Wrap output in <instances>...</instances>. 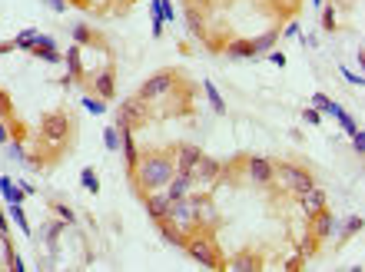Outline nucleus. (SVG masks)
Segmentation results:
<instances>
[{
    "mask_svg": "<svg viewBox=\"0 0 365 272\" xmlns=\"http://www.w3.org/2000/svg\"><path fill=\"white\" fill-rule=\"evenodd\" d=\"M302 202H306V209H309V213H322V209H326V192L312 186V189L302 192Z\"/></svg>",
    "mask_w": 365,
    "mask_h": 272,
    "instance_id": "423d86ee",
    "label": "nucleus"
},
{
    "mask_svg": "<svg viewBox=\"0 0 365 272\" xmlns=\"http://www.w3.org/2000/svg\"><path fill=\"white\" fill-rule=\"evenodd\" d=\"M80 183L87 186L90 192H100V179H96V173H93V169H83V173H80Z\"/></svg>",
    "mask_w": 365,
    "mask_h": 272,
    "instance_id": "ddd939ff",
    "label": "nucleus"
},
{
    "mask_svg": "<svg viewBox=\"0 0 365 272\" xmlns=\"http://www.w3.org/2000/svg\"><path fill=\"white\" fill-rule=\"evenodd\" d=\"M176 166L166 160V156H150V160H143V166H140V183L146 186V189H163V186L173 179Z\"/></svg>",
    "mask_w": 365,
    "mask_h": 272,
    "instance_id": "f257e3e1",
    "label": "nucleus"
},
{
    "mask_svg": "<svg viewBox=\"0 0 365 272\" xmlns=\"http://www.w3.org/2000/svg\"><path fill=\"white\" fill-rule=\"evenodd\" d=\"M146 206H150L153 219H166L169 206H173V199H169V192H153L150 199H146Z\"/></svg>",
    "mask_w": 365,
    "mask_h": 272,
    "instance_id": "7ed1b4c3",
    "label": "nucleus"
},
{
    "mask_svg": "<svg viewBox=\"0 0 365 272\" xmlns=\"http://www.w3.org/2000/svg\"><path fill=\"white\" fill-rule=\"evenodd\" d=\"M166 83H169L166 77H153V80L143 87V96H156V93H163V90H166Z\"/></svg>",
    "mask_w": 365,
    "mask_h": 272,
    "instance_id": "f8f14e48",
    "label": "nucleus"
},
{
    "mask_svg": "<svg viewBox=\"0 0 365 272\" xmlns=\"http://www.w3.org/2000/svg\"><path fill=\"white\" fill-rule=\"evenodd\" d=\"M10 216H14V223L20 226L24 232H30V226H27V219H24V209H20V202H10Z\"/></svg>",
    "mask_w": 365,
    "mask_h": 272,
    "instance_id": "2eb2a0df",
    "label": "nucleus"
},
{
    "mask_svg": "<svg viewBox=\"0 0 365 272\" xmlns=\"http://www.w3.org/2000/svg\"><path fill=\"white\" fill-rule=\"evenodd\" d=\"M282 179H286V183L292 186L295 192H306V189H312V176L306 173V169H295V166H282Z\"/></svg>",
    "mask_w": 365,
    "mask_h": 272,
    "instance_id": "f03ea898",
    "label": "nucleus"
},
{
    "mask_svg": "<svg viewBox=\"0 0 365 272\" xmlns=\"http://www.w3.org/2000/svg\"><path fill=\"white\" fill-rule=\"evenodd\" d=\"M358 226H362V219H349V223H345V232H358Z\"/></svg>",
    "mask_w": 365,
    "mask_h": 272,
    "instance_id": "bb28decb",
    "label": "nucleus"
},
{
    "mask_svg": "<svg viewBox=\"0 0 365 272\" xmlns=\"http://www.w3.org/2000/svg\"><path fill=\"white\" fill-rule=\"evenodd\" d=\"M206 93H209V100H213L216 113H226V103H222V96H219V90H216L213 83H206Z\"/></svg>",
    "mask_w": 365,
    "mask_h": 272,
    "instance_id": "f3484780",
    "label": "nucleus"
},
{
    "mask_svg": "<svg viewBox=\"0 0 365 272\" xmlns=\"http://www.w3.org/2000/svg\"><path fill=\"white\" fill-rule=\"evenodd\" d=\"M43 4H50L56 14H64V10H67V0H43Z\"/></svg>",
    "mask_w": 365,
    "mask_h": 272,
    "instance_id": "393cba45",
    "label": "nucleus"
},
{
    "mask_svg": "<svg viewBox=\"0 0 365 272\" xmlns=\"http://www.w3.org/2000/svg\"><path fill=\"white\" fill-rule=\"evenodd\" d=\"M312 106H316V110H322V113H329V116H339V113H345L339 103H335V100H329L326 93H316V96H312Z\"/></svg>",
    "mask_w": 365,
    "mask_h": 272,
    "instance_id": "6e6552de",
    "label": "nucleus"
},
{
    "mask_svg": "<svg viewBox=\"0 0 365 272\" xmlns=\"http://www.w3.org/2000/svg\"><path fill=\"white\" fill-rule=\"evenodd\" d=\"M153 33H156V37L163 33V20H159V17H153Z\"/></svg>",
    "mask_w": 365,
    "mask_h": 272,
    "instance_id": "c85d7f7f",
    "label": "nucleus"
},
{
    "mask_svg": "<svg viewBox=\"0 0 365 272\" xmlns=\"http://www.w3.org/2000/svg\"><path fill=\"white\" fill-rule=\"evenodd\" d=\"M302 120L316 126V123H322V116H319V110H306V113H302Z\"/></svg>",
    "mask_w": 365,
    "mask_h": 272,
    "instance_id": "5701e85b",
    "label": "nucleus"
},
{
    "mask_svg": "<svg viewBox=\"0 0 365 272\" xmlns=\"http://www.w3.org/2000/svg\"><path fill=\"white\" fill-rule=\"evenodd\" d=\"M332 216H329V213H322V216H319V226H316V229H319V236H329V232H332Z\"/></svg>",
    "mask_w": 365,
    "mask_h": 272,
    "instance_id": "a211bd4d",
    "label": "nucleus"
},
{
    "mask_svg": "<svg viewBox=\"0 0 365 272\" xmlns=\"http://www.w3.org/2000/svg\"><path fill=\"white\" fill-rule=\"evenodd\" d=\"M199 156H203V153H199L196 146H182L179 150V169L182 173H193V166L199 163Z\"/></svg>",
    "mask_w": 365,
    "mask_h": 272,
    "instance_id": "0eeeda50",
    "label": "nucleus"
},
{
    "mask_svg": "<svg viewBox=\"0 0 365 272\" xmlns=\"http://www.w3.org/2000/svg\"><path fill=\"white\" fill-rule=\"evenodd\" d=\"M342 73H345V80H352V83H355V87H362V77H358V73H352L349 66H345V70H342Z\"/></svg>",
    "mask_w": 365,
    "mask_h": 272,
    "instance_id": "a878e982",
    "label": "nucleus"
},
{
    "mask_svg": "<svg viewBox=\"0 0 365 272\" xmlns=\"http://www.w3.org/2000/svg\"><path fill=\"white\" fill-rule=\"evenodd\" d=\"M269 60H272L276 66H286V56H282V53H269Z\"/></svg>",
    "mask_w": 365,
    "mask_h": 272,
    "instance_id": "cd10ccee",
    "label": "nucleus"
},
{
    "mask_svg": "<svg viewBox=\"0 0 365 272\" xmlns=\"http://www.w3.org/2000/svg\"><path fill=\"white\" fill-rule=\"evenodd\" d=\"M249 176L256 183H269L272 179V163L269 160H249Z\"/></svg>",
    "mask_w": 365,
    "mask_h": 272,
    "instance_id": "39448f33",
    "label": "nucleus"
},
{
    "mask_svg": "<svg viewBox=\"0 0 365 272\" xmlns=\"http://www.w3.org/2000/svg\"><path fill=\"white\" fill-rule=\"evenodd\" d=\"M103 143H106V150H119V143H123V133H119L116 126H106V129H103Z\"/></svg>",
    "mask_w": 365,
    "mask_h": 272,
    "instance_id": "9b49d317",
    "label": "nucleus"
},
{
    "mask_svg": "<svg viewBox=\"0 0 365 272\" xmlns=\"http://www.w3.org/2000/svg\"><path fill=\"white\" fill-rule=\"evenodd\" d=\"M335 120H339L342 123V129H345V133H355V120H352V116H349V113H339V116H335Z\"/></svg>",
    "mask_w": 365,
    "mask_h": 272,
    "instance_id": "412c9836",
    "label": "nucleus"
},
{
    "mask_svg": "<svg viewBox=\"0 0 365 272\" xmlns=\"http://www.w3.org/2000/svg\"><path fill=\"white\" fill-rule=\"evenodd\" d=\"M83 106H87L90 113H103V110H106L103 100H93V96H83Z\"/></svg>",
    "mask_w": 365,
    "mask_h": 272,
    "instance_id": "4be33fe9",
    "label": "nucleus"
},
{
    "mask_svg": "<svg viewBox=\"0 0 365 272\" xmlns=\"http://www.w3.org/2000/svg\"><path fill=\"white\" fill-rule=\"evenodd\" d=\"M216 173H219V163L203 160V156H199V163L193 166V176H196V179H203V183H213V179H216Z\"/></svg>",
    "mask_w": 365,
    "mask_h": 272,
    "instance_id": "20e7f679",
    "label": "nucleus"
},
{
    "mask_svg": "<svg viewBox=\"0 0 365 272\" xmlns=\"http://www.w3.org/2000/svg\"><path fill=\"white\" fill-rule=\"evenodd\" d=\"M229 56H232V60H242V56H253V43H232V47H229Z\"/></svg>",
    "mask_w": 365,
    "mask_h": 272,
    "instance_id": "4468645a",
    "label": "nucleus"
},
{
    "mask_svg": "<svg viewBox=\"0 0 365 272\" xmlns=\"http://www.w3.org/2000/svg\"><path fill=\"white\" fill-rule=\"evenodd\" d=\"M276 43V33H266V37H259V40H253V53H259V50L272 47Z\"/></svg>",
    "mask_w": 365,
    "mask_h": 272,
    "instance_id": "6ab92c4d",
    "label": "nucleus"
},
{
    "mask_svg": "<svg viewBox=\"0 0 365 272\" xmlns=\"http://www.w3.org/2000/svg\"><path fill=\"white\" fill-rule=\"evenodd\" d=\"M153 4V17H159V20H173V4L169 0H150Z\"/></svg>",
    "mask_w": 365,
    "mask_h": 272,
    "instance_id": "9d476101",
    "label": "nucleus"
},
{
    "mask_svg": "<svg viewBox=\"0 0 365 272\" xmlns=\"http://www.w3.org/2000/svg\"><path fill=\"white\" fill-rule=\"evenodd\" d=\"M37 37H40L37 30H24L20 37H17V43H20V47H33V43H37Z\"/></svg>",
    "mask_w": 365,
    "mask_h": 272,
    "instance_id": "aec40b11",
    "label": "nucleus"
},
{
    "mask_svg": "<svg viewBox=\"0 0 365 272\" xmlns=\"http://www.w3.org/2000/svg\"><path fill=\"white\" fill-rule=\"evenodd\" d=\"M322 27H326V30H335V14H332V10L322 14Z\"/></svg>",
    "mask_w": 365,
    "mask_h": 272,
    "instance_id": "b1692460",
    "label": "nucleus"
},
{
    "mask_svg": "<svg viewBox=\"0 0 365 272\" xmlns=\"http://www.w3.org/2000/svg\"><path fill=\"white\" fill-rule=\"evenodd\" d=\"M96 90H100V96H113V77L110 73H103V77L96 80Z\"/></svg>",
    "mask_w": 365,
    "mask_h": 272,
    "instance_id": "dca6fc26",
    "label": "nucleus"
},
{
    "mask_svg": "<svg viewBox=\"0 0 365 272\" xmlns=\"http://www.w3.org/2000/svg\"><path fill=\"white\" fill-rule=\"evenodd\" d=\"M0 192L7 196V202H24V189L14 186V179H7V176H0Z\"/></svg>",
    "mask_w": 365,
    "mask_h": 272,
    "instance_id": "1a4fd4ad",
    "label": "nucleus"
}]
</instances>
